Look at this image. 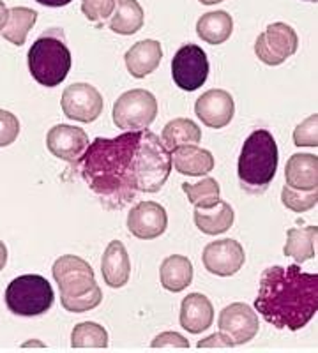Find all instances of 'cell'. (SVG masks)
Masks as SVG:
<instances>
[{"mask_svg":"<svg viewBox=\"0 0 318 353\" xmlns=\"http://www.w3.org/2000/svg\"><path fill=\"white\" fill-rule=\"evenodd\" d=\"M152 348H190V341L177 332H163L154 337Z\"/></svg>","mask_w":318,"mask_h":353,"instance_id":"obj_35","label":"cell"},{"mask_svg":"<svg viewBox=\"0 0 318 353\" xmlns=\"http://www.w3.org/2000/svg\"><path fill=\"white\" fill-rule=\"evenodd\" d=\"M37 12L28 8H12L9 9L8 20H6L4 28H2V36L12 43L14 46H21L27 39L30 28L36 25Z\"/></svg>","mask_w":318,"mask_h":353,"instance_id":"obj_26","label":"cell"},{"mask_svg":"<svg viewBox=\"0 0 318 353\" xmlns=\"http://www.w3.org/2000/svg\"><path fill=\"white\" fill-rule=\"evenodd\" d=\"M157 115V101L149 90L135 88L124 92L113 105V122L124 131L147 129Z\"/></svg>","mask_w":318,"mask_h":353,"instance_id":"obj_6","label":"cell"},{"mask_svg":"<svg viewBox=\"0 0 318 353\" xmlns=\"http://www.w3.org/2000/svg\"><path fill=\"white\" fill-rule=\"evenodd\" d=\"M143 27V9L138 0H115L110 28L115 34L133 36Z\"/></svg>","mask_w":318,"mask_h":353,"instance_id":"obj_25","label":"cell"},{"mask_svg":"<svg viewBox=\"0 0 318 353\" xmlns=\"http://www.w3.org/2000/svg\"><path fill=\"white\" fill-rule=\"evenodd\" d=\"M286 185L301 191L318 188V157L313 154H294L286 161Z\"/></svg>","mask_w":318,"mask_h":353,"instance_id":"obj_20","label":"cell"},{"mask_svg":"<svg viewBox=\"0 0 318 353\" xmlns=\"http://www.w3.org/2000/svg\"><path fill=\"white\" fill-rule=\"evenodd\" d=\"M168 226V216L163 205L156 201H141L128 214V230L137 239L152 241L163 235Z\"/></svg>","mask_w":318,"mask_h":353,"instance_id":"obj_13","label":"cell"},{"mask_svg":"<svg viewBox=\"0 0 318 353\" xmlns=\"http://www.w3.org/2000/svg\"><path fill=\"white\" fill-rule=\"evenodd\" d=\"M294 143L297 147H318V115L308 117L295 128Z\"/></svg>","mask_w":318,"mask_h":353,"instance_id":"obj_32","label":"cell"},{"mask_svg":"<svg viewBox=\"0 0 318 353\" xmlns=\"http://www.w3.org/2000/svg\"><path fill=\"white\" fill-rule=\"evenodd\" d=\"M89 145L87 132L80 128H73L68 124H59L50 129L46 137V147L50 152L59 159L74 163Z\"/></svg>","mask_w":318,"mask_h":353,"instance_id":"obj_15","label":"cell"},{"mask_svg":"<svg viewBox=\"0 0 318 353\" xmlns=\"http://www.w3.org/2000/svg\"><path fill=\"white\" fill-rule=\"evenodd\" d=\"M219 332L228 336L234 343V346L246 345L258 334L260 321H258L257 311L250 307L248 304L235 302V304L226 305L219 314L218 320Z\"/></svg>","mask_w":318,"mask_h":353,"instance_id":"obj_11","label":"cell"},{"mask_svg":"<svg viewBox=\"0 0 318 353\" xmlns=\"http://www.w3.org/2000/svg\"><path fill=\"white\" fill-rule=\"evenodd\" d=\"M281 201L286 209L294 210V212H308L310 209L317 207L318 191L317 189L301 191V189H294L290 188V185H285L281 191Z\"/></svg>","mask_w":318,"mask_h":353,"instance_id":"obj_30","label":"cell"},{"mask_svg":"<svg viewBox=\"0 0 318 353\" xmlns=\"http://www.w3.org/2000/svg\"><path fill=\"white\" fill-rule=\"evenodd\" d=\"M317 226L306 228H290L286 232V244L283 253L294 258L295 263H304L317 256Z\"/></svg>","mask_w":318,"mask_h":353,"instance_id":"obj_24","label":"cell"},{"mask_svg":"<svg viewBox=\"0 0 318 353\" xmlns=\"http://www.w3.org/2000/svg\"><path fill=\"white\" fill-rule=\"evenodd\" d=\"M62 112L77 122H94L103 113V96L94 85L73 83L62 94Z\"/></svg>","mask_w":318,"mask_h":353,"instance_id":"obj_10","label":"cell"},{"mask_svg":"<svg viewBox=\"0 0 318 353\" xmlns=\"http://www.w3.org/2000/svg\"><path fill=\"white\" fill-rule=\"evenodd\" d=\"M53 279L61 290L62 299H73L90 292L97 286L94 269L89 261L81 260L74 254H66L53 263Z\"/></svg>","mask_w":318,"mask_h":353,"instance_id":"obj_7","label":"cell"},{"mask_svg":"<svg viewBox=\"0 0 318 353\" xmlns=\"http://www.w3.org/2000/svg\"><path fill=\"white\" fill-rule=\"evenodd\" d=\"M279 152L276 140L267 129H257L244 141L239 156L237 175L250 193H262L269 188L278 170Z\"/></svg>","mask_w":318,"mask_h":353,"instance_id":"obj_3","label":"cell"},{"mask_svg":"<svg viewBox=\"0 0 318 353\" xmlns=\"http://www.w3.org/2000/svg\"><path fill=\"white\" fill-rule=\"evenodd\" d=\"M195 113L207 128L221 129L234 119L235 103L234 97L221 88H212L201 94L195 105Z\"/></svg>","mask_w":318,"mask_h":353,"instance_id":"obj_14","label":"cell"},{"mask_svg":"<svg viewBox=\"0 0 318 353\" xmlns=\"http://www.w3.org/2000/svg\"><path fill=\"white\" fill-rule=\"evenodd\" d=\"M216 346H219V348H232L234 343H232V339H230L228 336H225L223 332L212 334V336H209L207 339L198 343V348H216Z\"/></svg>","mask_w":318,"mask_h":353,"instance_id":"obj_36","label":"cell"},{"mask_svg":"<svg viewBox=\"0 0 318 353\" xmlns=\"http://www.w3.org/2000/svg\"><path fill=\"white\" fill-rule=\"evenodd\" d=\"M159 279H161L163 288L168 292H182L193 281V263L188 256L172 254L163 260L161 269H159Z\"/></svg>","mask_w":318,"mask_h":353,"instance_id":"obj_21","label":"cell"},{"mask_svg":"<svg viewBox=\"0 0 318 353\" xmlns=\"http://www.w3.org/2000/svg\"><path fill=\"white\" fill-rule=\"evenodd\" d=\"M201 261H203V267L214 276H234L242 269L246 261L244 248L234 239L210 242L203 249Z\"/></svg>","mask_w":318,"mask_h":353,"instance_id":"obj_12","label":"cell"},{"mask_svg":"<svg viewBox=\"0 0 318 353\" xmlns=\"http://www.w3.org/2000/svg\"><path fill=\"white\" fill-rule=\"evenodd\" d=\"M28 71L43 87H57L71 71V52L61 28H52L34 41L28 50Z\"/></svg>","mask_w":318,"mask_h":353,"instance_id":"obj_4","label":"cell"},{"mask_svg":"<svg viewBox=\"0 0 318 353\" xmlns=\"http://www.w3.org/2000/svg\"><path fill=\"white\" fill-rule=\"evenodd\" d=\"M103 301V292H101L99 286H96L90 292L83 293V295H78L73 299H62V305H64L66 311H71V313H85V311H90V309L97 307Z\"/></svg>","mask_w":318,"mask_h":353,"instance_id":"obj_31","label":"cell"},{"mask_svg":"<svg viewBox=\"0 0 318 353\" xmlns=\"http://www.w3.org/2000/svg\"><path fill=\"white\" fill-rule=\"evenodd\" d=\"M101 272L110 288H122L128 285L131 276V261L121 241H112L108 244L101 260Z\"/></svg>","mask_w":318,"mask_h":353,"instance_id":"obj_17","label":"cell"},{"mask_svg":"<svg viewBox=\"0 0 318 353\" xmlns=\"http://www.w3.org/2000/svg\"><path fill=\"white\" fill-rule=\"evenodd\" d=\"M234 32V20L226 11L206 12L197 21V34L203 43L223 44Z\"/></svg>","mask_w":318,"mask_h":353,"instance_id":"obj_23","label":"cell"},{"mask_svg":"<svg viewBox=\"0 0 318 353\" xmlns=\"http://www.w3.org/2000/svg\"><path fill=\"white\" fill-rule=\"evenodd\" d=\"M37 4L46 6V8H64V6L71 4L73 0H36Z\"/></svg>","mask_w":318,"mask_h":353,"instance_id":"obj_37","label":"cell"},{"mask_svg":"<svg viewBox=\"0 0 318 353\" xmlns=\"http://www.w3.org/2000/svg\"><path fill=\"white\" fill-rule=\"evenodd\" d=\"M200 2L206 6H214V4H219V2H223V0H200Z\"/></svg>","mask_w":318,"mask_h":353,"instance_id":"obj_40","label":"cell"},{"mask_svg":"<svg viewBox=\"0 0 318 353\" xmlns=\"http://www.w3.org/2000/svg\"><path fill=\"white\" fill-rule=\"evenodd\" d=\"M255 307L276 329L306 327L318 311L317 272H302L299 263L269 267L260 277Z\"/></svg>","mask_w":318,"mask_h":353,"instance_id":"obj_2","label":"cell"},{"mask_svg":"<svg viewBox=\"0 0 318 353\" xmlns=\"http://www.w3.org/2000/svg\"><path fill=\"white\" fill-rule=\"evenodd\" d=\"M182 191L188 194V200L197 207V209H210L218 203L221 198V189L216 179H203V181L197 182V184H182Z\"/></svg>","mask_w":318,"mask_h":353,"instance_id":"obj_28","label":"cell"},{"mask_svg":"<svg viewBox=\"0 0 318 353\" xmlns=\"http://www.w3.org/2000/svg\"><path fill=\"white\" fill-rule=\"evenodd\" d=\"M43 346V345H41V343H25V346Z\"/></svg>","mask_w":318,"mask_h":353,"instance_id":"obj_41","label":"cell"},{"mask_svg":"<svg viewBox=\"0 0 318 353\" xmlns=\"http://www.w3.org/2000/svg\"><path fill=\"white\" fill-rule=\"evenodd\" d=\"M235 219L234 209L230 203L219 200L210 209H195V225L206 235H219L232 228Z\"/></svg>","mask_w":318,"mask_h":353,"instance_id":"obj_22","label":"cell"},{"mask_svg":"<svg viewBox=\"0 0 318 353\" xmlns=\"http://www.w3.org/2000/svg\"><path fill=\"white\" fill-rule=\"evenodd\" d=\"M115 0H81V12L94 23L105 21L113 12Z\"/></svg>","mask_w":318,"mask_h":353,"instance_id":"obj_33","label":"cell"},{"mask_svg":"<svg viewBox=\"0 0 318 353\" xmlns=\"http://www.w3.org/2000/svg\"><path fill=\"white\" fill-rule=\"evenodd\" d=\"M299 46V37L290 25L272 23L258 36L255 43V53L264 64L279 65L290 59Z\"/></svg>","mask_w":318,"mask_h":353,"instance_id":"obj_8","label":"cell"},{"mask_svg":"<svg viewBox=\"0 0 318 353\" xmlns=\"http://www.w3.org/2000/svg\"><path fill=\"white\" fill-rule=\"evenodd\" d=\"M172 168L177 170L182 175L201 176L214 170V156L206 149L197 145H182L170 152Z\"/></svg>","mask_w":318,"mask_h":353,"instance_id":"obj_19","label":"cell"},{"mask_svg":"<svg viewBox=\"0 0 318 353\" xmlns=\"http://www.w3.org/2000/svg\"><path fill=\"white\" fill-rule=\"evenodd\" d=\"M181 325L190 334H200L212 325L214 309L201 293H190L181 304Z\"/></svg>","mask_w":318,"mask_h":353,"instance_id":"obj_18","label":"cell"},{"mask_svg":"<svg viewBox=\"0 0 318 353\" xmlns=\"http://www.w3.org/2000/svg\"><path fill=\"white\" fill-rule=\"evenodd\" d=\"M201 140V131L190 119H173L165 125L161 132V141L166 149H173L182 145H197Z\"/></svg>","mask_w":318,"mask_h":353,"instance_id":"obj_27","label":"cell"},{"mask_svg":"<svg viewBox=\"0 0 318 353\" xmlns=\"http://www.w3.org/2000/svg\"><path fill=\"white\" fill-rule=\"evenodd\" d=\"M4 299L11 313L18 316H39L52 307L55 293L46 277L25 274L9 283Z\"/></svg>","mask_w":318,"mask_h":353,"instance_id":"obj_5","label":"cell"},{"mask_svg":"<svg viewBox=\"0 0 318 353\" xmlns=\"http://www.w3.org/2000/svg\"><path fill=\"white\" fill-rule=\"evenodd\" d=\"M140 131L96 138L78 157V170L108 209H122L137 198L140 179Z\"/></svg>","mask_w":318,"mask_h":353,"instance_id":"obj_1","label":"cell"},{"mask_svg":"<svg viewBox=\"0 0 318 353\" xmlns=\"http://www.w3.org/2000/svg\"><path fill=\"white\" fill-rule=\"evenodd\" d=\"M20 134V121L14 113L0 110V147H8Z\"/></svg>","mask_w":318,"mask_h":353,"instance_id":"obj_34","label":"cell"},{"mask_svg":"<svg viewBox=\"0 0 318 353\" xmlns=\"http://www.w3.org/2000/svg\"><path fill=\"white\" fill-rule=\"evenodd\" d=\"M172 77L175 85L186 92L200 88L209 77V61L206 52L197 44H184L173 57Z\"/></svg>","mask_w":318,"mask_h":353,"instance_id":"obj_9","label":"cell"},{"mask_svg":"<svg viewBox=\"0 0 318 353\" xmlns=\"http://www.w3.org/2000/svg\"><path fill=\"white\" fill-rule=\"evenodd\" d=\"M6 263H8V248L2 241H0V270L4 269Z\"/></svg>","mask_w":318,"mask_h":353,"instance_id":"obj_39","label":"cell"},{"mask_svg":"<svg viewBox=\"0 0 318 353\" xmlns=\"http://www.w3.org/2000/svg\"><path fill=\"white\" fill-rule=\"evenodd\" d=\"M126 68L135 78H146L156 71L163 61V48L159 41H138L124 55Z\"/></svg>","mask_w":318,"mask_h":353,"instance_id":"obj_16","label":"cell"},{"mask_svg":"<svg viewBox=\"0 0 318 353\" xmlns=\"http://www.w3.org/2000/svg\"><path fill=\"white\" fill-rule=\"evenodd\" d=\"M71 346L73 348H106L108 346V332L99 323L83 321L73 329Z\"/></svg>","mask_w":318,"mask_h":353,"instance_id":"obj_29","label":"cell"},{"mask_svg":"<svg viewBox=\"0 0 318 353\" xmlns=\"http://www.w3.org/2000/svg\"><path fill=\"white\" fill-rule=\"evenodd\" d=\"M8 14H9V9L6 8V4L0 0V32H2V28H4L6 20H8Z\"/></svg>","mask_w":318,"mask_h":353,"instance_id":"obj_38","label":"cell"}]
</instances>
